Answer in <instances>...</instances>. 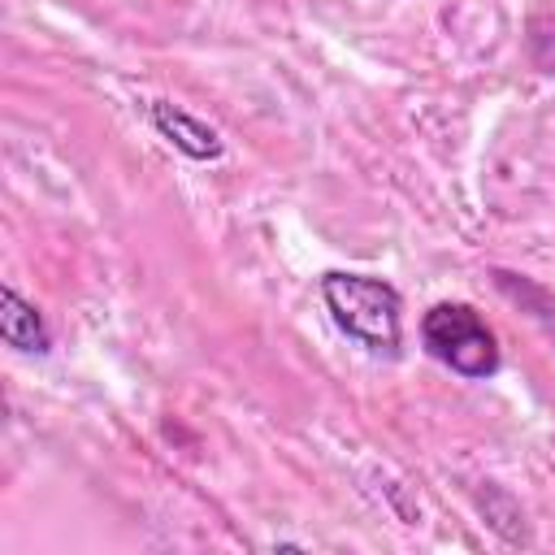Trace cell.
<instances>
[{"mask_svg":"<svg viewBox=\"0 0 555 555\" xmlns=\"http://www.w3.org/2000/svg\"><path fill=\"white\" fill-rule=\"evenodd\" d=\"M421 343L434 360H442L460 377H494L499 373V338L468 304H434L421 317Z\"/></svg>","mask_w":555,"mask_h":555,"instance_id":"2","label":"cell"},{"mask_svg":"<svg viewBox=\"0 0 555 555\" xmlns=\"http://www.w3.org/2000/svg\"><path fill=\"white\" fill-rule=\"evenodd\" d=\"M321 299H325V308H330V317L343 334H351L356 343H364L377 356L399 351V343H403V299L386 278L330 269L321 278Z\"/></svg>","mask_w":555,"mask_h":555,"instance_id":"1","label":"cell"},{"mask_svg":"<svg viewBox=\"0 0 555 555\" xmlns=\"http://www.w3.org/2000/svg\"><path fill=\"white\" fill-rule=\"evenodd\" d=\"M147 117H152L156 134H160L165 143H173L182 156H191V160H217L221 147H225L212 126H204L199 117H191L186 108H178V104H169V100H152Z\"/></svg>","mask_w":555,"mask_h":555,"instance_id":"3","label":"cell"},{"mask_svg":"<svg viewBox=\"0 0 555 555\" xmlns=\"http://www.w3.org/2000/svg\"><path fill=\"white\" fill-rule=\"evenodd\" d=\"M0 338L13 351H30V356L52 351V334H48L43 312L35 304H26L13 286H0Z\"/></svg>","mask_w":555,"mask_h":555,"instance_id":"4","label":"cell"}]
</instances>
